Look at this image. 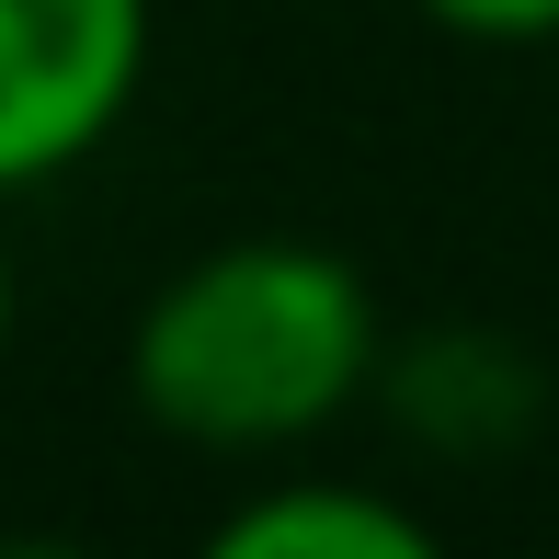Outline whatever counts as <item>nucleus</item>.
<instances>
[{
    "label": "nucleus",
    "instance_id": "obj_1",
    "mask_svg": "<svg viewBox=\"0 0 559 559\" xmlns=\"http://www.w3.org/2000/svg\"><path fill=\"white\" fill-rule=\"evenodd\" d=\"M377 377V286L320 240H217L126 332V400L171 445L286 456Z\"/></svg>",
    "mask_w": 559,
    "mask_h": 559
},
{
    "label": "nucleus",
    "instance_id": "obj_2",
    "mask_svg": "<svg viewBox=\"0 0 559 559\" xmlns=\"http://www.w3.org/2000/svg\"><path fill=\"white\" fill-rule=\"evenodd\" d=\"M148 81V0H0V194L81 171Z\"/></svg>",
    "mask_w": 559,
    "mask_h": 559
},
{
    "label": "nucleus",
    "instance_id": "obj_3",
    "mask_svg": "<svg viewBox=\"0 0 559 559\" xmlns=\"http://www.w3.org/2000/svg\"><path fill=\"white\" fill-rule=\"evenodd\" d=\"M217 559H435V525L366 479H263L206 525Z\"/></svg>",
    "mask_w": 559,
    "mask_h": 559
},
{
    "label": "nucleus",
    "instance_id": "obj_4",
    "mask_svg": "<svg viewBox=\"0 0 559 559\" xmlns=\"http://www.w3.org/2000/svg\"><path fill=\"white\" fill-rule=\"evenodd\" d=\"M468 46H559V0H423Z\"/></svg>",
    "mask_w": 559,
    "mask_h": 559
},
{
    "label": "nucleus",
    "instance_id": "obj_5",
    "mask_svg": "<svg viewBox=\"0 0 559 559\" xmlns=\"http://www.w3.org/2000/svg\"><path fill=\"white\" fill-rule=\"evenodd\" d=\"M0 354H12V251H0Z\"/></svg>",
    "mask_w": 559,
    "mask_h": 559
}]
</instances>
